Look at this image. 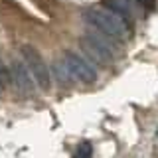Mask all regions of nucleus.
Wrapping results in <instances>:
<instances>
[{
	"mask_svg": "<svg viewBox=\"0 0 158 158\" xmlns=\"http://www.w3.org/2000/svg\"><path fill=\"white\" fill-rule=\"evenodd\" d=\"M10 85V73H8V67H4L0 63V93L6 91V87Z\"/></svg>",
	"mask_w": 158,
	"mask_h": 158,
	"instance_id": "1a4fd4ad",
	"label": "nucleus"
},
{
	"mask_svg": "<svg viewBox=\"0 0 158 158\" xmlns=\"http://www.w3.org/2000/svg\"><path fill=\"white\" fill-rule=\"evenodd\" d=\"M136 4H140L142 8H146V10H154L156 8V0H135Z\"/></svg>",
	"mask_w": 158,
	"mask_h": 158,
	"instance_id": "9d476101",
	"label": "nucleus"
},
{
	"mask_svg": "<svg viewBox=\"0 0 158 158\" xmlns=\"http://www.w3.org/2000/svg\"><path fill=\"white\" fill-rule=\"evenodd\" d=\"M8 73H10V85L16 89L18 95L28 97L34 91V79L30 75V71L26 69V65H24V61L14 59V63L10 65Z\"/></svg>",
	"mask_w": 158,
	"mask_h": 158,
	"instance_id": "39448f33",
	"label": "nucleus"
},
{
	"mask_svg": "<svg viewBox=\"0 0 158 158\" xmlns=\"http://www.w3.org/2000/svg\"><path fill=\"white\" fill-rule=\"evenodd\" d=\"M83 20L91 26L93 30L105 34V36L113 38L115 42H121V40H127L131 30H128V24L123 20L118 14H115L113 10H109L105 6L101 8H89L83 12Z\"/></svg>",
	"mask_w": 158,
	"mask_h": 158,
	"instance_id": "f257e3e1",
	"label": "nucleus"
},
{
	"mask_svg": "<svg viewBox=\"0 0 158 158\" xmlns=\"http://www.w3.org/2000/svg\"><path fill=\"white\" fill-rule=\"evenodd\" d=\"M156 136H158V128H156Z\"/></svg>",
	"mask_w": 158,
	"mask_h": 158,
	"instance_id": "9b49d317",
	"label": "nucleus"
},
{
	"mask_svg": "<svg viewBox=\"0 0 158 158\" xmlns=\"http://www.w3.org/2000/svg\"><path fill=\"white\" fill-rule=\"evenodd\" d=\"M63 65L67 67L69 75L73 81H81V83H93L97 79V71L87 63V59H83L75 52H65L61 57Z\"/></svg>",
	"mask_w": 158,
	"mask_h": 158,
	"instance_id": "20e7f679",
	"label": "nucleus"
},
{
	"mask_svg": "<svg viewBox=\"0 0 158 158\" xmlns=\"http://www.w3.org/2000/svg\"><path fill=\"white\" fill-rule=\"evenodd\" d=\"M115 42L113 38L105 36V34L97 32H87L85 36L81 38V48L87 52V56L97 61L99 65H109V63L115 59V53H113V46L111 44Z\"/></svg>",
	"mask_w": 158,
	"mask_h": 158,
	"instance_id": "f03ea898",
	"label": "nucleus"
},
{
	"mask_svg": "<svg viewBox=\"0 0 158 158\" xmlns=\"http://www.w3.org/2000/svg\"><path fill=\"white\" fill-rule=\"evenodd\" d=\"M103 6L118 14L127 24H132L136 18V8L132 4V0H103Z\"/></svg>",
	"mask_w": 158,
	"mask_h": 158,
	"instance_id": "423d86ee",
	"label": "nucleus"
},
{
	"mask_svg": "<svg viewBox=\"0 0 158 158\" xmlns=\"http://www.w3.org/2000/svg\"><path fill=\"white\" fill-rule=\"evenodd\" d=\"M91 156H93V146L89 142H81L73 158H91Z\"/></svg>",
	"mask_w": 158,
	"mask_h": 158,
	"instance_id": "6e6552de",
	"label": "nucleus"
},
{
	"mask_svg": "<svg viewBox=\"0 0 158 158\" xmlns=\"http://www.w3.org/2000/svg\"><path fill=\"white\" fill-rule=\"evenodd\" d=\"M20 52H22L24 65H26V69L30 71L34 83H38L40 89L48 91V89L52 87V75H49V67L46 65V61L42 59L40 52L36 48H32V46H22Z\"/></svg>",
	"mask_w": 158,
	"mask_h": 158,
	"instance_id": "7ed1b4c3",
	"label": "nucleus"
},
{
	"mask_svg": "<svg viewBox=\"0 0 158 158\" xmlns=\"http://www.w3.org/2000/svg\"><path fill=\"white\" fill-rule=\"evenodd\" d=\"M56 75L59 79V83H71L73 81L71 75H69V71H67V67L63 65V61H57L56 63Z\"/></svg>",
	"mask_w": 158,
	"mask_h": 158,
	"instance_id": "0eeeda50",
	"label": "nucleus"
}]
</instances>
